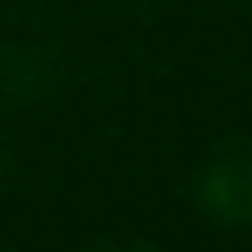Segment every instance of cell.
Masks as SVG:
<instances>
[{"instance_id": "cell-1", "label": "cell", "mask_w": 252, "mask_h": 252, "mask_svg": "<svg viewBox=\"0 0 252 252\" xmlns=\"http://www.w3.org/2000/svg\"><path fill=\"white\" fill-rule=\"evenodd\" d=\"M199 199L225 225H252V151L220 156L199 183Z\"/></svg>"}]
</instances>
